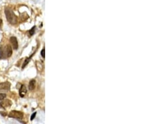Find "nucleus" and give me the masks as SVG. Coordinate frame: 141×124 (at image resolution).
Here are the masks:
<instances>
[{
  "label": "nucleus",
  "instance_id": "f257e3e1",
  "mask_svg": "<svg viewBox=\"0 0 141 124\" xmlns=\"http://www.w3.org/2000/svg\"><path fill=\"white\" fill-rule=\"evenodd\" d=\"M13 50L9 44H7L5 47L0 46V59H6L12 55Z\"/></svg>",
  "mask_w": 141,
  "mask_h": 124
},
{
  "label": "nucleus",
  "instance_id": "f03ea898",
  "mask_svg": "<svg viewBox=\"0 0 141 124\" xmlns=\"http://www.w3.org/2000/svg\"><path fill=\"white\" fill-rule=\"evenodd\" d=\"M4 13H5L6 20L11 25H16L18 22V17L16 16L14 12L10 8H6L4 9Z\"/></svg>",
  "mask_w": 141,
  "mask_h": 124
},
{
  "label": "nucleus",
  "instance_id": "7ed1b4c3",
  "mask_svg": "<svg viewBox=\"0 0 141 124\" xmlns=\"http://www.w3.org/2000/svg\"><path fill=\"white\" fill-rule=\"evenodd\" d=\"M8 117L10 118H13L17 120H21L23 118V114L21 112L17 110H12L9 112Z\"/></svg>",
  "mask_w": 141,
  "mask_h": 124
},
{
  "label": "nucleus",
  "instance_id": "20e7f679",
  "mask_svg": "<svg viewBox=\"0 0 141 124\" xmlns=\"http://www.w3.org/2000/svg\"><path fill=\"white\" fill-rule=\"evenodd\" d=\"M9 41H10V43H12L14 50H18V42L17 38L15 36H12L9 39Z\"/></svg>",
  "mask_w": 141,
  "mask_h": 124
},
{
  "label": "nucleus",
  "instance_id": "39448f33",
  "mask_svg": "<svg viewBox=\"0 0 141 124\" xmlns=\"http://www.w3.org/2000/svg\"><path fill=\"white\" fill-rule=\"evenodd\" d=\"M12 101L9 100H4V101L0 103V107L2 108V109H6V108L12 106Z\"/></svg>",
  "mask_w": 141,
  "mask_h": 124
},
{
  "label": "nucleus",
  "instance_id": "423d86ee",
  "mask_svg": "<svg viewBox=\"0 0 141 124\" xmlns=\"http://www.w3.org/2000/svg\"><path fill=\"white\" fill-rule=\"evenodd\" d=\"M11 83L9 82L0 83V90H9L10 89Z\"/></svg>",
  "mask_w": 141,
  "mask_h": 124
},
{
  "label": "nucleus",
  "instance_id": "0eeeda50",
  "mask_svg": "<svg viewBox=\"0 0 141 124\" xmlns=\"http://www.w3.org/2000/svg\"><path fill=\"white\" fill-rule=\"evenodd\" d=\"M27 93V89L25 87V85H21V86L20 88V91H19V94H20V96L21 97H24L25 95H26V93Z\"/></svg>",
  "mask_w": 141,
  "mask_h": 124
},
{
  "label": "nucleus",
  "instance_id": "6e6552de",
  "mask_svg": "<svg viewBox=\"0 0 141 124\" xmlns=\"http://www.w3.org/2000/svg\"><path fill=\"white\" fill-rule=\"evenodd\" d=\"M35 83H36V81L35 80H31L30 81V83H29V85H28V88L30 90H33L35 89Z\"/></svg>",
  "mask_w": 141,
  "mask_h": 124
},
{
  "label": "nucleus",
  "instance_id": "1a4fd4ad",
  "mask_svg": "<svg viewBox=\"0 0 141 124\" xmlns=\"http://www.w3.org/2000/svg\"><path fill=\"white\" fill-rule=\"evenodd\" d=\"M34 54H35V53H33V54H32V55H31V56H30V57H28V58H26V59H25V61H24V63H23V66H22V68H23H23H25V66H26V65H28V63H29V62H30V60H31V58H32V57H33V55H34Z\"/></svg>",
  "mask_w": 141,
  "mask_h": 124
},
{
  "label": "nucleus",
  "instance_id": "9d476101",
  "mask_svg": "<svg viewBox=\"0 0 141 124\" xmlns=\"http://www.w3.org/2000/svg\"><path fill=\"white\" fill-rule=\"evenodd\" d=\"M35 29H36V26H34L31 30H30V31H29V34H30V36H32L34 35V33L35 32Z\"/></svg>",
  "mask_w": 141,
  "mask_h": 124
},
{
  "label": "nucleus",
  "instance_id": "9b49d317",
  "mask_svg": "<svg viewBox=\"0 0 141 124\" xmlns=\"http://www.w3.org/2000/svg\"><path fill=\"white\" fill-rule=\"evenodd\" d=\"M6 97V95L5 93H0V102L3 100Z\"/></svg>",
  "mask_w": 141,
  "mask_h": 124
},
{
  "label": "nucleus",
  "instance_id": "f8f14e48",
  "mask_svg": "<svg viewBox=\"0 0 141 124\" xmlns=\"http://www.w3.org/2000/svg\"><path fill=\"white\" fill-rule=\"evenodd\" d=\"M36 112L33 113V114H32V115H31V120H33V119H34L35 118V117H36Z\"/></svg>",
  "mask_w": 141,
  "mask_h": 124
},
{
  "label": "nucleus",
  "instance_id": "ddd939ff",
  "mask_svg": "<svg viewBox=\"0 0 141 124\" xmlns=\"http://www.w3.org/2000/svg\"><path fill=\"white\" fill-rule=\"evenodd\" d=\"M41 55L43 58H45V48H43V50L41 51Z\"/></svg>",
  "mask_w": 141,
  "mask_h": 124
},
{
  "label": "nucleus",
  "instance_id": "4468645a",
  "mask_svg": "<svg viewBox=\"0 0 141 124\" xmlns=\"http://www.w3.org/2000/svg\"><path fill=\"white\" fill-rule=\"evenodd\" d=\"M1 113V115H3V116H4V117H5V116L7 115V114H6V112H0Z\"/></svg>",
  "mask_w": 141,
  "mask_h": 124
}]
</instances>
